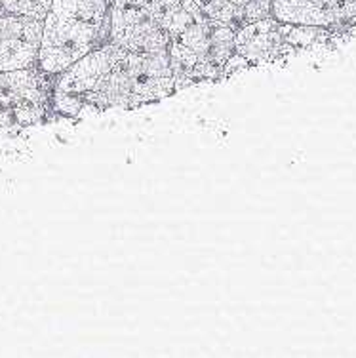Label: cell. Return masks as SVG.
Listing matches in <instances>:
<instances>
[{"mask_svg":"<svg viewBox=\"0 0 356 358\" xmlns=\"http://www.w3.org/2000/svg\"><path fill=\"white\" fill-rule=\"evenodd\" d=\"M41 38V20L0 15V73L36 67Z\"/></svg>","mask_w":356,"mask_h":358,"instance_id":"cell-5","label":"cell"},{"mask_svg":"<svg viewBox=\"0 0 356 358\" xmlns=\"http://www.w3.org/2000/svg\"><path fill=\"white\" fill-rule=\"evenodd\" d=\"M113 0H54L42 20L36 67L55 76L109 42Z\"/></svg>","mask_w":356,"mask_h":358,"instance_id":"cell-2","label":"cell"},{"mask_svg":"<svg viewBox=\"0 0 356 358\" xmlns=\"http://www.w3.org/2000/svg\"><path fill=\"white\" fill-rule=\"evenodd\" d=\"M54 76L38 67L0 73V128H25L52 117Z\"/></svg>","mask_w":356,"mask_h":358,"instance_id":"cell-4","label":"cell"},{"mask_svg":"<svg viewBox=\"0 0 356 358\" xmlns=\"http://www.w3.org/2000/svg\"><path fill=\"white\" fill-rule=\"evenodd\" d=\"M234 48L250 67L273 63L295 54L294 48L286 44L282 36L280 21L271 15L238 25L234 31Z\"/></svg>","mask_w":356,"mask_h":358,"instance_id":"cell-6","label":"cell"},{"mask_svg":"<svg viewBox=\"0 0 356 358\" xmlns=\"http://www.w3.org/2000/svg\"><path fill=\"white\" fill-rule=\"evenodd\" d=\"M231 4H234V6H238V8H244L246 4H250L252 0H229Z\"/></svg>","mask_w":356,"mask_h":358,"instance_id":"cell-9","label":"cell"},{"mask_svg":"<svg viewBox=\"0 0 356 358\" xmlns=\"http://www.w3.org/2000/svg\"><path fill=\"white\" fill-rule=\"evenodd\" d=\"M54 0H0V15H23L44 20Z\"/></svg>","mask_w":356,"mask_h":358,"instance_id":"cell-8","label":"cell"},{"mask_svg":"<svg viewBox=\"0 0 356 358\" xmlns=\"http://www.w3.org/2000/svg\"><path fill=\"white\" fill-rule=\"evenodd\" d=\"M200 15L192 0H113L109 42L131 52L168 50L171 38Z\"/></svg>","mask_w":356,"mask_h":358,"instance_id":"cell-3","label":"cell"},{"mask_svg":"<svg viewBox=\"0 0 356 358\" xmlns=\"http://www.w3.org/2000/svg\"><path fill=\"white\" fill-rule=\"evenodd\" d=\"M271 17L286 25L337 29L336 20L308 0H271Z\"/></svg>","mask_w":356,"mask_h":358,"instance_id":"cell-7","label":"cell"},{"mask_svg":"<svg viewBox=\"0 0 356 358\" xmlns=\"http://www.w3.org/2000/svg\"><path fill=\"white\" fill-rule=\"evenodd\" d=\"M178 92L168 50L131 52L111 42L54 76L52 117L80 118L107 109H136Z\"/></svg>","mask_w":356,"mask_h":358,"instance_id":"cell-1","label":"cell"}]
</instances>
